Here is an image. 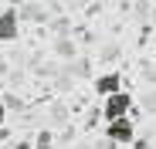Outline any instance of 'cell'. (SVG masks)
<instances>
[{
  "mask_svg": "<svg viewBox=\"0 0 156 149\" xmlns=\"http://www.w3.org/2000/svg\"><path fill=\"white\" fill-rule=\"evenodd\" d=\"M129 112H133V95H129V92H119V95L105 98V109H102L105 126H109V122H119V119H129Z\"/></svg>",
  "mask_w": 156,
  "mask_h": 149,
  "instance_id": "cell-1",
  "label": "cell"
},
{
  "mask_svg": "<svg viewBox=\"0 0 156 149\" xmlns=\"http://www.w3.org/2000/svg\"><path fill=\"white\" fill-rule=\"evenodd\" d=\"M105 139H112L115 146H122V142H133V139H136L133 115H129V119H119V122H109V126H105Z\"/></svg>",
  "mask_w": 156,
  "mask_h": 149,
  "instance_id": "cell-2",
  "label": "cell"
},
{
  "mask_svg": "<svg viewBox=\"0 0 156 149\" xmlns=\"http://www.w3.org/2000/svg\"><path fill=\"white\" fill-rule=\"evenodd\" d=\"M17 34H20V10L17 7L0 10V41H17Z\"/></svg>",
  "mask_w": 156,
  "mask_h": 149,
  "instance_id": "cell-3",
  "label": "cell"
},
{
  "mask_svg": "<svg viewBox=\"0 0 156 149\" xmlns=\"http://www.w3.org/2000/svg\"><path fill=\"white\" fill-rule=\"evenodd\" d=\"M122 92V78H119V71H105V74H98L95 78V95L102 98H112Z\"/></svg>",
  "mask_w": 156,
  "mask_h": 149,
  "instance_id": "cell-4",
  "label": "cell"
},
{
  "mask_svg": "<svg viewBox=\"0 0 156 149\" xmlns=\"http://www.w3.org/2000/svg\"><path fill=\"white\" fill-rule=\"evenodd\" d=\"M51 146H55V132H51V129H41L37 139H34V149H51Z\"/></svg>",
  "mask_w": 156,
  "mask_h": 149,
  "instance_id": "cell-5",
  "label": "cell"
},
{
  "mask_svg": "<svg viewBox=\"0 0 156 149\" xmlns=\"http://www.w3.org/2000/svg\"><path fill=\"white\" fill-rule=\"evenodd\" d=\"M58 54H75V47L68 41H58Z\"/></svg>",
  "mask_w": 156,
  "mask_h": 149,
  "instance_id": "cell-6",
  "label": "cell"
},
{
  "mask_svg": "<svg viewBox=\"0 0 156 149\" xmlns=\"http://www.w3.org/2000/svg\"><path fill=\"white\" fill-rule=\"evenodd\" d=\"M143 102H146V109H149V112H156V92H149Z\"/></svg>",
  "mask_w": 156,
  "mask_h": 149,
  "instance_id": "cell-7",
  "label": "cell"
},
{
  "mask_svg": "<svg viewBox=\"0 0 156 149\" xmlns=\"http://www.w3.org/2000/svg\"><path fill=\"white\" fill-rule=\"evenodd\" d=\"M4 102H7V109H24V102H20V98H4Z\"/></svg>",
  "mask_w": 156,
  "mask_h": 149,
  "instance_id": "cell-8",
  "label": "cell"
},
{
  "mask_svg": "<svg viewBox=\"0 0 156 149\" xmlns=\"http://www.w3.org/2000/svg\"><path fill=\"white\" fill-rule=\"evenodd\" d=\"M4 122H7V102L0 98V126H4Z\"/></svg>",
  "mask_w": 156,
  "mask_h": 149,
  "instance_id": "cell-9",
  "label": "cell"
},
{
  "mask_svg": "<svg viewBox=\"0 0 156 149\" xmlns=\"http://www.w3.org/2000/svg\"><path fill=\"white\" fill-rule=\"evenodd\" d=\"M95 149H115V142H112V139H102V142H98Z\"/></svg>",
  "mask_w": 156,
  "mask_h": 149,
  "instance_id": "cell-10",
  "label": "cell"
},
{
  "mask_svg": "<svg viewBox=\"0 0 156 149\" xmlns=\"http://www.w3.org/2000/svg\"><path fill=\"white\" fill-rule=\"evenodd\" d=\"M146 78H149V81L156 85V68H146Z\"/></svg>",
  "mask_w": 156,
  "mask_h": 149,
  "instance_id": "cell-11",
  "label": "cell"
},
{
  "mask_svg": "<svg viewBox=\"0 0 156 149\" xmlns=\"http://www.w3.org/2000/svg\"><path fill=\"white\" fill-rule=\"evenodd\" d=\"M17 149H34V146L31 142H17Z\"/></svg>",
  "mask_w": 156,
  "mask_h": 149,
  "instance_id": "cell-12",
  "label": "cell"
}]
</instances>
